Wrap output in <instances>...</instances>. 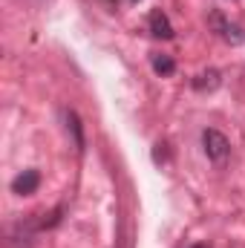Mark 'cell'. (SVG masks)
Segmentation results:
<instances>
[{
	"instance_id": "obj_8",
	"label": "cell",
	"mask_w": 245,
	"mask_h": 248,
	"mask_svg": "<svg viewBox=\"0 0 245 248\" xmlns=\"http://www.w3.org/2000/svg\"><path fill=\"white\" fill-rule=\"evenodd\" d=\"M190 248H208V246L205 243H196V246H190Z\"/></svg>"
},
{
	"instance_id": "obj_3",
	"label": "cell",
	"mask_w": 245,
	"mask_h": 248,
	"mask_svg": "<svg viewBox=\"0 0 245 248\" xmlns=\"http://www.w3.org/2000/svg\"><path fill=\"white\" fill-rule=\"evenodd\" d=\"M38 185H41V173H38V170H23V173H17V176L12 179V190H15L17 196L35 193Z\"/></svg>"
},
{
	"instance_id": "obj_2",
	"label": "cell",
	"mask_w": 245,
	"mask_h": 248,
	"mask_svg": "<svg viewBox=\"0 0 245 248\" xmlns=\"http://www.w3.org/2000/svg\"><path fill=\"white\" fill-rule=\"evenodd\" d=\"M208 23H211V26H214L225 41H228V44H243V41H245L243 29H240V26H234V23H228L219 12H211V15H208Z\"/></svg>"
},
{
	"instance_id": "obj_7",
	"label": "cell",
	"mask_w": 245,
	"mask_h": 248,
	"mask_svg": "<svg viewBox=\"0 0 245 248\" xmlns=\"http://www.w3.org/2000/svg\"><path fill=\"white\" fill-rule=\"evenodd\" d=\"M153 69L159 72V75H170L173 69H176V63L170 55H153Z\"/></svg>"
},
{
	"instance_id": "obj_1",
	"label": "cell",
	"mask_w": 245,
	"mask_h": 248,
	"mask_svg": "<svg viewBox=\"0 0 245 248\" xmlns=\"http://www.w3.org/2000/svg\"><path fill=\"white\" fill-rule=\"evenodd\" d=\"M202 147H205L208 159L216 162V165H222V162L228 159V153H231V141L225 139V133H219V130H214V127H208V130L202 133Z\"/></svg>"
},
{
	"instance_id": "obj_6",
	"label": "cell",
	"mask_w": 245,
	"mask_h": 248,
	"mask_svg": "<svg viewBox=\"0 0 245 248\" xmlns=\"http://www.w3.org/2000/svg\"><path fill=\"white\" fill-rule=\"evenodd\" d=\"M66 124H69V133H72V139H75V147L78 150H84V130H81V119L69 110L66 113Z\"/></svg>"
},
{
	"instance_id": "obj_4",
	"label": "cell",
	"mask_w": 245,
	"mask_h": 248,
	"mask_svg": "<svg viewBox=\"0 0 245 248\" xmlns=\"http://www.w3.org/2000/svg\"><path fill=\"white\" fill-rule=\"evenodd\" d=\"M150 32H153L156 38H162V41H170V38H173V26H170L168 15H165L162 9L150 12Z\"/></svg>"
},
{
	"instance_id": "obj_5",
	"label": "cell",
	"mask_w": 245,
	"mask_h": 248,
	"mask_svg": "<svg viewBox=\"0 0 245 248\" xmlns=\"http://www.w3.org/2000/svg\"><path fill=\"white\" fill-rule=\"evenodd\" d=\"M193 87L202 90V93H205V90H216V87H219V72H216V69H208V72L196 75V78H193Z\"/></svg>"
}]
</instances>
